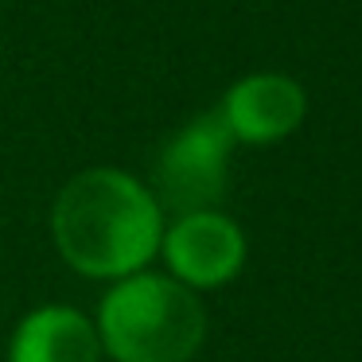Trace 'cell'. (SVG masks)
<instances>
[{"mask_svg":"<svg viewBox=\"0 0 362 362\" xmlns=\"http://www.w3.org/2000/svg\"><path fill=\"white\" fill-rule=\"evenodd\" d=\"M218 113L234 141L273 144L304 121L308 98L300 82L284 78V74H250L230 86Z\"/></svg>","mask_w":362,"mask_h":362,"instance_id":"5","label":"cell"},{"mask_svg":"<svg viewBox=\"0 0 362 362\" xmlns=\"http://www.w3.org/2000/svg\"><path fill=\"white\" fill-rule=\"evenodd\" d=\"M94 327L102 354L113 362H191L206 339V308L199 292L144 269L113 281Z\"/></svg>","mask_w":362,"mask_h":362,"instance_id":"2","label":"cell"},{"mask_svg":"<svg viewBox=\"0 0 362 362\" xmlns=\"http://www.w3.org/2000/svg\"><path fill=\"white\" fill-rule=\"evenodd\" d=\"M230 148L234 136L218 110L183 125L156 156L152 195L160 211H172L175 218L195 211H218V199L226 195Z\"/></svg>","mask_w":362,"mask_h":362,"instance_id":"3","label":"cell"},{"mask_svg":"<svg viewBox=\"0 0 362 362\" xmlns=\"http://www.w3.org/2000/svg\"><path fill=\"white\" fill-rule=\"evenodd\" d=\"M8 362H102L98 327L71 304L32 308L8 339Z\"/></svg>","mask_w":362,"mask_h":362,"instance_id":"6","label":"cell"},{"mask_svg":"<svg viewBox=\"0 0 362 362\" xmlns=\"http://www.w3.org/2000/svg\"><path fill=\"white\" fill-rule=\"evenodd\" d=\"M160 257L168 265V276L180 281L183 288H222L245 265V234L222 211L180 214L172 226H164Z\"/></svg>","mask_w":362,"mask_h":362,"instance_id":"4","label":"cell"},{"mask_svg":"<svg viewBox=\"0 0 362 362\" xmlns=\"http://www.w3.org/2000/svg\"><path fill=\"white\" fill-rule=\"evenodd\" d=\"M51 238L74 273L90 281H125L160 253L164 211L136 175L86 168L63 183L51 206Z\"/></svg>","mask_w":362,"mask_h":362,"instance_id":"1","label":"cell"}]
</instances>
